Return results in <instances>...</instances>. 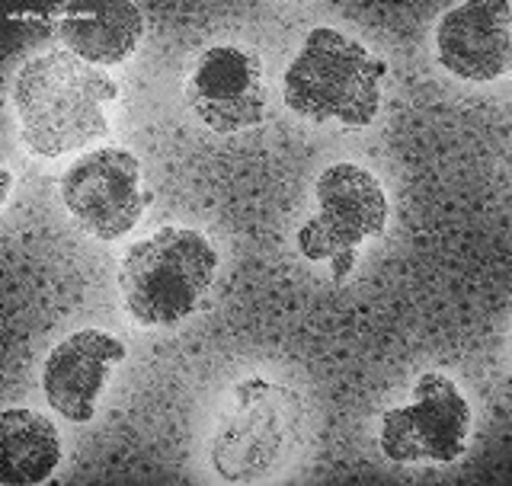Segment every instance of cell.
Listing matches in <instances>:
<instances>
[{
	"mask_svg": "<svg viewBox=\"0 0 512 486\" xmlns=\"http://www.w3.org/2000/svg\"><path fill=\"white\" fill-rule=\"evenodd\" d=\"M125 359V346L103 330H77L52 349L42 368L45 400L68 423H90L112 365Z\"/></svg>",
	"mask_w": 512,
	"mask_h": 486,
	"instance_id": "10",
	"label": "cell"
},
{
	"mask_svg": "<svg viewBox=\"0 0 512 486\" xmlns=\"http://www.w3.org/2000/svg\"><path fill=\"white\" fill-rule=\"evenodd\" d=\"M4 483H42L61 461V435L36 410H4Z\"/></svg>",
	"mask_w": 512,
	"mask_h": 486,
	"instance_id": "12",
	"label": "cell"
},
{
	"mask_svg": "<svg viewBox=\"0 0 512 486\" xmlns=\"http://www.w3.org/2000/svg\"><path fill=\"white\" fill-rule=\"evenodd\" d=\"M144 36V16L125 0H74L58 16V39L87 64H119Z\"/></svg>",
	"mask_w": 512,
	"mask_h": 486,
	"instance_id": "11",
	"label": "cell"
},
{
	"mask_svg": "<svg viewBox=\"0 0 512 486\" xmlns=\"http://www.w3.org/2000/svg\"><path fill=\"white\" fill-rule=\"evenodd\" d=\"M186 103L218 135L260 125L266 112L263 61L237 45H215L196 61Z\"/></svg>",
	"mask_w": 512,
	"mask_h": 486,
	"instance_id": "8",
	"label": "cell"
},
{
	"mask_svg": "<svg viewBox=\"0 0 512 486\" xmlns=\"http://www.w3.org/2000/svg\"><path fill=\"white\" fill-rule=\"evenodd\" d=\"M212 240L189 228H160L128 247L119 269L122 301L141 327H176L215 282Z\"/></svg>",
	"mask_w": 512,
	"mask_h": 486,
	"instance_id": "3",
	"label": "cell"
},
{
	"mask_svg": "<svg viewBox=\"0 0 512 486\" xmlns=\"http://www.w3.org/2000/svg\"><path fill=\"white\" fill-rule=\"evenodd\" d=\"M506 0H471L448 10L436 26V55L461 80L487 84L509 71L512 29Z\"/></svg>",
	"mask_w": 512,
	"mask_h": 486,
	"instance_id": "9",
	"label": "cell"
},
{
	"mask_svg": "<svg viewBox=\"0 0 512 486\" xmlns=\"http://www.w3.org/2000/svg\"><path fill=\"white\" fill-rule=\"evenodd\" d=\"M384 74L388 64L368 55L356 39L317 26L285 71V103L301 119L365 128L378 116Z\"/></svg>",
	"mask_w": 512,
	"mask_h": 486,
	"instance_id": "4",
	"label": "cell"
},
{
	"mask_svg": "<svg viewBox=\"0 0 512 486\" xmlns=\"http://www.w3.org/2000/svg\"><path fill=\"white\" fill-rule=\"evenodd\" d=\"M138 183L141 164L132 151L100 148L84 154L61 176V199L87 234L119 240L154 202V192H141Z\"/></svg>",
	"mask_w": 512,
	"mask_h": 486,
	"instance_id": "7",
	"label": "cell"
},
{
	"mask_svg": "<svg viewBox=\"0 0 512 486\" xmlns=\"http://www.w3.org/2000/svg\"><path fill=\"white\" fill-rule=\"evenodd\" d=\"M308 432V407L292 387L247 378L212 435V467L224 483H260L292 467Z\"/></svg>",
	"mask_w": 512,
	"mask_h": 486,
	"instance_id": "2",
	"label": "cell"
},
{
	"mask_svg": "<svg viewBox=\"0 0 512 486\" xmlns=\"http://www.w3.org/2000/svg\"><path fill=\"white\" fill-rule=\"evenodd\" d=\"M320 212L298 231V250L311 263H333V285H343L356 266V247L381 237L388 224V199L372 173L356 164H333L317 176Z\"/></svg>",
	"mask_w": 512,
	"mask_h": 486,
	"instance_id": "5",
	"label": "cell"
},
{
	"mask_svg": "<svg viewBox=\"0 0 512 486\" xmlns=\"http://www.w3.org/2000/svg\"><path fill=\"white\" fill-rule=\"evenodd\" d=\"M10 186H13V176H10V170H4V173H0V202L7 199Z\"/></svg>",
	"mask_w": 512,
	"mask_h": 486,
	"instance_id": "13",
	"label": "cell"
},
{
	"mask_svg": "<svg viewBox=\"0 0 512 486\" xmlns=\"http://www.w3.org/2000/svg\"><path fill=\"white\" fill-rule=\"evenodd\" d=\"M116 96V80L68 48H52L26 61L13 87L23 144L39 157H61L87 141L106 138V106Z\"/></svg>",
	"mask_w": 512,
	"mask_h": 486,
	"instance_id": "1",
	"label": "cell"
},
{
	"mask_svg": "<svg viewBox=\"0 0 512 486\" xmlns=\"http://www.w3.org/2000/svg\"><path fill=\"white\" fill-rule=\"evenodd\" d=\"M471 432V407L442 371H426L413 384V403L381 416L378 445L397 464L461 458Z\"/></svg>",
	"mask_w": 512,
	"mask_h": 486,
	"instance_id": "6",
	"label": "cell"
}]
</instances>
